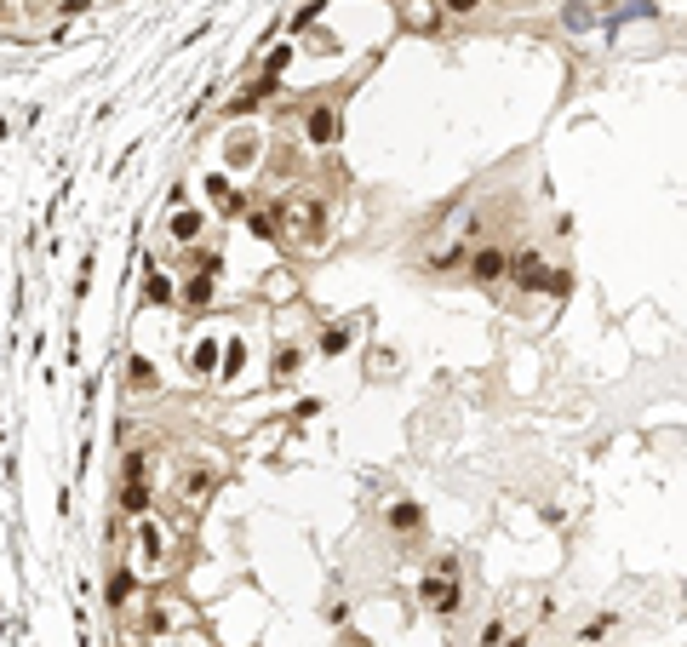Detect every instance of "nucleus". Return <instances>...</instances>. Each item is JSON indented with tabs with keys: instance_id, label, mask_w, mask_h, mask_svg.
I'll use <instances>...</instances> for the list:
<instances>
[{
	"instance_id": "f257e3e1",
	"label": "nucleus",
	"mask_w": 687,
	"mask_h": 647,
	"mask_svg": "<svg viewBox=\"0 0 687 647\" xmlns=\"http://www.w3.org/2000/svg\"><path fill=\"white\" fill-rule=\"evenodd\" d=\"M281 229L304 235V241H321V229H326V207H321L316 195H287V201H281Z\"/></svg>"
},
{
	"instance_id": "f03ea898",
	"label": "nucleus",
	"mask_w": 687,
	"mask_h": 647,
	"mask_svg": "<svg viewBox=\"0 0 687 647\" xmlns=\"http://www.w3.org/2000/svg\"><path fill=\"white\" fill-rule=\"evenodd\" d=\"M418 596H424V607L442 613V619H452V613L464 607V590H459V579H452V573H430L424 585H418Z\"/></svg>"
},
{
	"instance_id": "7ed1b4c3",
	"label": "nucleus",
	"mask_w": 687,
	"mask_h": 647,
	"mask_svg": "<svg viewBox=\"0 0 687 647\" xmlns=\"http://www.w3.org/2000/svg\"><path fill=\"white\" fill-rule=\"evenodd\" d=\"M510 281L527 292H550V264L539 258V252H522V258H510Z\"/></svg>"
},
{
	"instance_id": "20e7f679",
	"label": "nucleus",
	"mask_w": 687,
	"mask_h": 647,
	"mask_svg": "<svg viewBox=\"0 0 687 647\" xmlns=\"http://www.w3.org/2000/svg\"><path fill=\"white\" fill-rule=\"evenodd\" d=\"M304 132H309V144H333V138H338V109L316 103V109H309V121H304Z\"/></svg>"
},
{
	"instance_id": "39448f33",
	"label": "nucleus",
	"mask_w": 687,
	"mask_h": 647,
	"mask_svg": "<svg viewBox=\"0 0 687 647\" xmlns=\"http://www.w3.org/2000/svg\"><path fill=\"white\" fill-rule=\"evenodd\" d=\"M504 270H510V258H504L498 247H481L476 258H470V275H476V281H498Z\"/></svg>"
},
{
	"instance_id": "423d86ee",
	"label": "nucleus",
	"mask_w": 687,
	"mask_h": 647,
	"mask_svg": "<svg viewBox=\"0 0 687 647\" xmlns=\"http://www.w3.org/2000/svg\"><path fill=\"white\" fill-rule=\"evenodd\" d=\"M212 292H218V281H212V264H207L201 275H190V287H183V304H190V310H207Z\"/></svg>"
},
{
	"instance_id": "0eeeda50",
	"label": "nucleus",
	"mask_w": 687,
	"mask_h": 647,
	"mask_svg": "<svg viewBox=\"0 0 687 647\" xmlns=\"http://www.w3.org/2000/svg\"><path fill=\"white\" fill-rule=\"evenodd\" d=\"M127 384H132V390H161V373H155V361L132 355V361H127Z\"/></svg>"
},
{
	"instance_id": "6e6552de",
	"label": "nucleus",
	"mask_w": 687,
	"mask_h": 647,
	"mask_svg": "<svg viewBox=\"0 0 687 647\" xmlns=\"http://www.w3.org/2000/svg\"><path fill=\"white\" fill-rule=\"evenodd\" d=\"M418 522H424V510H418L413 499H401V504H389V527L396 533H418Z\"/></svg>"
},
{
	"instance_id": "1a4fd4ad",
	"label": "nucleus",
	"mask_w": 687,
	"mask_h": 647,
	"mask_svg": "<svg viewBox=\"0 0 687 647\" xmlns=\"http://www.w3.org/2000/svg\"><path fill=\"white\" fill-rule=\"evenodd\" d=\"M120 510H127V516H149V487L144 481H120Z\"/></svg>"
},
{
	"instance_id": "9d476101",
	"label": "nucleus",
	"mask_w": 687,
	"mask_h": 647,
	"mask_svg": "<svg viewBox=\"0 0 687 647\" xmlns=\"http://www.w3.org/2000/svg\"><path fill=\"white\" fill-rule=\"evenodd\" d=\"M144 275H149V281H144V298H149V304H172V298H178V292H172V281H166V270H155V264H149Z\"/></svg>"
},
{
	"instance_id": "9b49d317",
	"label": "nucleus",
	"mask_w": 687,
	"mask_h": 647,
	"mask_svg": "<svg viewBox=\"0 0 687 647\" xmlns=\"http://www.w3.org/2000/svg\"><path fill=\"white\" fill-rule=\"evenodd\" d=\"M201 229H207V218H201V212H178V218H172V241H195Z\"/></svg>"
},
{
	"instance_id": "f8f14e48",
	"label": "nucleus",
	"mask_w": 687,
	"mask_h": 647,
	"mask_svg": "<svg viewBox=\"0 0 687 647\" xmlns=\"http://www.w3.org/2000/svg\"><path fill=\"white\" fill-rule=\"evenodd\" d=\"M212 367H218V344L207 338V344H195V350H190V373H195V378H207Z\"/></svg>"
},
{
	"instance_id": "ddd939ff",
	"label": "nucleus",
	"mask_w": 687,
	"mask_h": 647,
	"mask_svg": "<svg viewBox=\"0 0 687 647\" xmlns=\"http://www.w3.org/2000/svg\"><path fill=\"white\" fill-rule=\"evenodd\" d=\"M299 367H304V355L292 350V344H281V350H275V378H281V384H287V378L299 373Z\"/></svg>"
},
{
	"instance_id": "4468645a",
	"label": "nucleus",
	"mask_w": 687,
	"mask_h": 647,
	"mask_svg": "<svg viewBox=\"0 0 687 647\" xmlns=\"http://www.w3.org/2000/svg\"><path fill=\"white\" fill-rule=\"evenodd\" d=\"M120 481H149V453H127L120 459Z\"/></svg>"
},
{
	"instance_id": "2eb2a0df",
	"label": "nucleus",
	"mask_w": 687,
	"mask_h": 647,
	"mask_svg": "<svg viewBox=\"0 0 687 647\" xmlns=\"http://www.w3.org/2000/svg\"><path fill=\"white\" fill-rule=\"evenodd\" d=\"M127 590H132V573H127V567H115V573H109V607L127 602Z\"/></svg>"
},
{
	"instance_id": "dca6fc26",
	"label": "nucleus",
	"mask_w": 687,
	"mask_h": 647,
	"mask_svg": "<svg viewBox=\"0 0 687 647\" xmlns=\"http://www.w3.org/2000/svg\"><path fill=\"white\" fill-rule=\"evenodd\" d=\"M138 544H144V556H161V533H155V522H144V516H138Z\"/></svg>"
},
{
	"instance_id": "f3484780",
	"label": "nucleus",
	"mask_w": 687,
	"mask_h": 647,
	"mask_svg": "<svg viewBox=\"0 0 687 647\" xmlns=\"http://www.w3.org/2000/svg\"><path fill=\"white\" fill-rule=\"evenodd\" d=\"M613 625H619V619H613V613H602V619H596V625H584V636H579V642H602V636H607V630H613Z\"/></svg>"
},
{
	"instance_id": "a211bd4d",
	"label": "nucleus",
	"mask_w": 687,
	"mask_h": 647,
	"mask_svg": "<svg viewBox=\"0 0 687 647\" xmlns=\"http://www.w3.org/2000/svg\"><path fill=\"white\" fill-rule=\"evenodd\" d=\"M573 292V270H550V298H567Z\"/></svg>"
},
{
	"instance_id": "6ab92c4d",
	"label": "nucleus",
	"mask_w": 687,
	"mask_h": 647,
	"mask_svg": "<svg viewBox=\"0 0 687 647\" xmlns=\"http://www.w3.org/2000/svg\"><path fill=\"white\" fill-rule=\"evenodd\" d=\"M344 344H350V333H344V327H326V338H321V350H326V355H338V350H344Z\"/></svg>"
},
{
	"instance_id": "aec40b11",
	"label": "nucleus",
	"mask_w": 687,
	"mask_h": 647,
	"mask_svg": "<svg viewBox=\"0 0 687 647\" xmlns=\"http://www.w3.org/2000/svg\"><path fill=\"white\" fill-rule=\"evenodd\" d=\"M246 229H253V235H263V241H270V235H275V218H270V212H253V218H246Z\"/></svg>"
},
{
	"instance_id": "412c9836",
	"label": "nucleus",
	"mask_w": 687,
	"mask_h": 647,
	"mask_svg": "<svg viewBox=\"0 0 687 647\" xmlns=\"http://www.w3.org/2000/svg\"><path fill=\"white\" fill-rule=\"evenodd\" d=\"M476 6H481V0H442V12H452V18H470Z\"/></svg>"
},
{
	"instance_id": "4be33fe9",
	"label": "nucleus",
	"mask_w": 687,
	"mask_h": 647,
	"mask_svg": "<svg viewBox=\"0 0 687 647\" xmlns=\"http://www.w3.org/2000/svg\"><path fill=\"white\" fill-rule=\"evenodd\" d=\"M561 18H567V29H584V23H590V12H584V6H567Z\"/></svg>"
},
{
	"instance_id": "5701e85b",
	"label": "nucleus",
	"mask_w": 687,
	"mask_h": 647,
	"mask_svg": "<svg viewBox=\"0 0 687 647\" xmlns=\"http://www.w3.org/2000/svg\"><path fill=\"white\" fill-rule=\"evenodd\" d=\"M493 6H522V0H493Z\"/></svg>"
}]
</instances>
